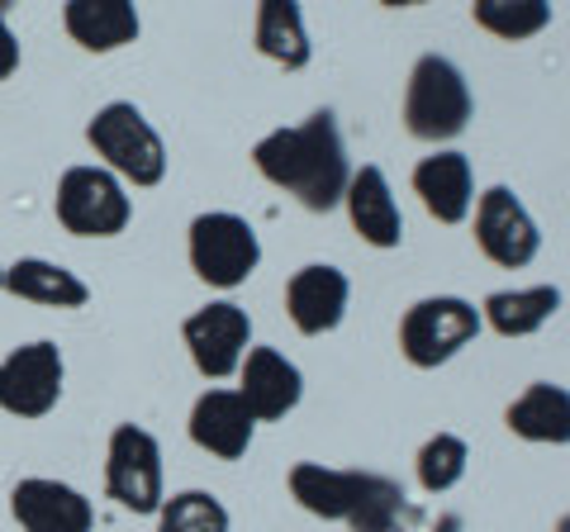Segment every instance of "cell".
<instances>
[{"instance_id":"9","label":"cell","mask_w":570,"mask_h":532,"mask_svg":"<svg viewBox=\"0 0 570 532\" xmlns=\"http://www.w3.org/2000/svg\"><path fill=\"white\" fill-rule=\"evenodd\" d=\"M475 247L504 272H523L542 253V228L528 215V205L513 195V186H490L475 195Z\"/></svg>"},{"instance_id":"18","label":"cell","mask_w":570,"mask_h":532,"mask_svg":"<svg viewBox=\"0 0 570 532\" xmlns=\"http://www.w3.org/2000/svg\"><path fill=\"white\" fill-rule=\"evenodd\" d=\"M62 29L86 52H119L138 39L142 20H138L134 0H67Z\"/></svg>"},{"instance_id":"5","label":"cell","mask_w":570,"mask_h":532,"mask_svg":"<svg viewBox=\"0 0 570 532\" xmlns=\"http://www.w3.org/2000/svg\"><path fill=\"white\" fill-rule=\"evenodd\" d=\"M186 257L190 272L214 290H238L262 266V238L234 209H205L186 228Z\"/></svg>"},{"instance_id":"17","label":"cell","mask_w":570,"mask_h":532,"mask_svg":"<svg viewBox=\"0 0 570 532\" xmlns=\"http://www.w3.org/2000/svg\"><path fill=\"white\" fill-rule=\"evenodd\" d=\"M414 195L438 224H466L475 209V171L471 157L456 148H438L414 167Z\"/></svg>"},{"instance_id":"4","label":"cell","mask_w":570,"mask_h":532,"mask_svg":"<svg viewBox=\"0 0 570 532\" xmlns=\"http://www.w3.org/2000/svg\"><path fill=\"white\" fill-rule=\"evenodd\" d=\"M86 144L96 148L100 167L115 171L124 186H163L167 176V144L163 134L148 124V115L138 110L134 100H110L100 105V110L91 115V124H86Z\"/></svg>"},{"instance_id":"10","label":"cell","mask_w":570,"mask_h":532,"mask_svg":"<svg viewBox=\"0 0 570 532\" xmlns=\"http://www.w3.org/2000/svg\"><path fill=\"white\" fill-rule=\"evenodd\" d=\"M62 381H67V366H62L58 343H48V338L20 343L0 362V410L24 423L48 418L62 400Z\"/></svg>"},{"instance_id":"13","label":"cell","mask_w":570,"mask_h":532,"mask_svg":"<svg viewBox=\"0 0 570 532\" xmlns=\"http://www.w3.org/2000/svg\"><path fill=\"white\" fill-rule=\"evenodd\" d=\"M10 513L24 532H91L96 528V509L91 500L52 475H24L10 490Z\"/></svg>"},{"instance_id":"1","label":"cell","mask_w":570,"mask_h":532,"mask_svg":"<svg viewBox=\"0 0 570 532\" xmlns=\"http://www.w3.org/2000/svg\"><path fill=\"white\" fill-rule=\"evenodd\" d=\"M253 167L276 190L295 195L309 215H333L352 181V157L333 110H314L305 124L272 129L266 138H257Z\"/></svg>"},{"instance_id":"6","label":"cell","mask_w":570,"mask_h":532,"mask_svg":"<svg viewBox=\"0 0 570 532\" xmlns=\"http://www.w3.org/2000/svg\"><path fill=\"white\" fill-rule=\"evenodd\" d=\"M485 328V318L471 299L461 295H428L419 305H409L400 318V352L409 366L419 371H438L452 357H461Z\"/></svg>"},{"instance_id":"24","label":"cell","mask_w":570,"mask_h":532,"mask_svg":"<svg viewBox=\"0 0 570 532\" xmlns=\"http://www.w3.org/2000/svg\"><path fill=\"white\" fill-rule=\"evenodd\" d=\"M466 466H471V447H466L461 433H433L414 456V475H419L423 494L456 490L461 481H466Z\"/></svg>"},{"instance_id":"12","label":"cell","mask_w":570,"mask_h":532,"mask_svg":"<svg viewBox=\"0 0 570 532\" xmlns=\"http://www.w3.org/2000/svg\"><path fill=\"white\" fill-rule=\"evenodd\" d=\"M347 305H352V280L333 262H309L285 280V314L305 338H324V333L343 328Z\"/></svg>"},{"instance_id":"20","label":"cell","mask_w":570,"mask_h":532,"mask_svg":"<svg viewBox=\"0 0 570 532\" xmlns=\"http://www.w3.org/2000/svg\"><path fill=\"white\" fill-rule=\"evenodd\" d=\"M253 43L262 58H272L285 72H299V67L314 62V43H309V24L299 0H257Z\"/></svg>"},{"instance_id":"23","label":"cell","mask_w":570,"mask_h":532,"mask_svg":"<svg viewBox=\"0 0 570 532\" xmlns=\"http://www.w3.org/2000/svg\"><path fill=\"white\" fill-rule=\"evenodd\" d=\"M475 24L504 43H528L551 29V0H475Z\"/></svg>"},{"instance_id":"25","label":"cell","mask_w":570,"mask_h":532,"mask_svg":"<svg viewBox=\"0 0 570 532\" xmlns=\"http://www.w3.org/2000/svg\"><path fill=\"white\" fill-rule=\"evenodd\" d=\"M228 509L209 490H181L157 509V532H228Z\"/></svg>"},{"instance_id":"2","label":"cell","mask_w":570,"mask_h":532,"mask_svg":"<svg viewBox=\"0 0 570 532\" xmlns=\"http://www.w3.org/2000/svg\"><path fill=\"white\" fill-rule=\"evenodd\" d=\"M285 485H291V500L305 513L324 523H347L352 532H404L414 523V504H409L404 485L381 471L295 461Z\"/></svg>"},{"instance_id":"3","label":"cell","mask_w":570,"mask_h":532,"mask_svg":"<svg viewBox=\"0 0 570 532\" xmlns=\"http://www.w3.org/2000/svg\"><path fill=\"white\" fill-rule=\"evenodd\" d=\"M471 115L475 96L466 72L442 52H423L404 86V129L419 144H452L471 129Z\"/></svg>"},{"instance_id":"16","label":"cell","mask_w":570,"mask_h":532,"mask_svg":"<svg viewBox=\"0 0 570 532\" xmlns=\"http://www.w3.org/2000/svg\"><path fill=\"white\" fill-rule=\"evenodd\" d=\"M343 209L356 228V238L381 247V253H395L404 243V215H400V200L390 190V176L376 162H362L352 167V181L343 195Z\"/></svg>"},{"instance_id":"19","label":"cell","mask_w":570,"mask_h":532,"mask_svg":"<svg viewBox=\"0 0 570 532\" xmlns=\"http://www.w3.org/2000/svg\"><path fill=\"white\" fill-rule=\"evenodd\" d=\"M504 428L538 447H570V390L551 381H532L504 410Z\"/></svg>"},{"instance_id":"11","label":"cell","mask_w":570,"mask_h":532,"mask_svg":"<svg viewBox=\"0 0 570 532\" xmlns=\"http://www.w3.org/2000/svg\"><path fill=\"white\" fill-rule=\"evenodd\" d=\"M181 338L205 381H228V376H238L247 347H253V318L234 299H214V305L195 309L186 318Z\"/></svg>"},{"instance_id":"26","label":"cell","mask_w":570,"mask_h":532,"mask_svg":"<svg viewBox=\"0 0 570 532\" xmlns=\"http://www.w3.org/2000/svg\"><path fill=\"white\" fill-rule=\"evenodd\" d=\"M14 72H20V39H14L6 10H0V81H10Z\"/></svg>"},{"instance_id":"8","label":"cell","mask_w":570,"mask_h":532,"mask_svg":"<svg viewBox=\"0 0 570 532\" xmlns=\"http://www.w3.org/2000/svg\"><path fill=\"white\" fill-rule=\"evenodd\" d=\"M52 209H58V224L71 238H115L134 219V200L124 190V181L115 171L91 167V162L62 171Z\"/></svg>"},{"instance_id":"30","label":"cell","mask_w":570,"mask_h":532,"mask_svg":"<svg viewBox=\"0 0 570 532\" xmlns=\"http://www.w3.org/2000/svg\"><path fill=\"white\" fill-rule=\"evenodd\" d=\"M10 6H14V0H0V10H10Z\"/></svg>"},{"instance_id":"15","label":"cell","mask_w":570,"mask_h":532,"mask_svg":"<svg viewBox=\"0 0 570 532\" xmlns=\"http://www.w3.org/2000/svg\"><path fill=\"white\" fill-rule=\"evenodd\" d=\"M190 442L219 461H238L253 447V433H257V418L253 410L243 404L238 390H224V385H209L200 400L190 404V423H186Z\"/></svg>"},{"instance_id":"7","label":"cell","mask_w":570,"mask_h":532,"mask_svg":"<svg viewBox=\"0 0 570 532\" xmlns=\"http://www.w3.org/2000/svg\"><path fill=\"white\" fill-rule=\"evenodd\" d=\"M105 494L138 513V519H157L167 500V471H163V442L138 423H119L105 447Z\"/></svg>"},{"instance_id":"22","label":"cell","mask_w":570,"mask_h":532,"mask_svg":"<svg viewBox=\"0 0 570 532\" xmlns=\"http://www.w3.org/2000/svg\"><path fill=\"white\" fill-rule=\"evenodd\" d=\"M561 309V290L557 286H519V290H494L480 305L485 328H494L499 338H532L542 333Z\"/></svg>"},{"instance_id":"14","label":"cell","mask_w":570,"mask_h":532,"mask_svg":"<svg viewBox=\"0 0 570 532\" xmlns=\"http://www.w3.org/2000/svg\"><path fill=\"white\" fill-rule=\"evenodd\" d=\"M238 395L257 423H281L305 400V371L276 347H247L238 366Z\"/></svg>"},{"instance_id":"27","label":"cell","mask_w":570,"mask_h":532,"mask_svg":"<svg viewBox=\"0 0 570 532\" xmlns=\"http://www.w3.org/2000/svg\"><path fill=\"white\" fill-rule=\"evenodd\" d=\"M381 6H390V10H414V6H423V0H381Z\"/></svg>"},{"instance_id":"21","label":"cell","mask_w":570,"mask_h":532,"mask_svg":"<svg viewBox=\"0 0 570 532\" xmlns=\"http://www.w3.org/2000/svg\"><path fill=\"white\" fill-rule=\"evenodd\" d=\"M6 290L14 299H29V305H48V309H81L91 299V286L67 272L62 262L48 257H20L6 266Z\"/></svg>"},{"instance_id":"29","label":"cell","mask_w":570,"mask_h":532,"mask_svg":"<svg viewBox=\"0 0 570 532\" xmlns=\"http://www.w3.org/2000/svg\"><path fill=\"white\" fill-rule=\"evenodd\" d=\"M0 290H6V266H0Z\"/></svg>"},{"instance_id":"28","label":"cell","mask_w":570,"mask_h":532,"mask_svg":"<svg viewBox=\"0 0 570 532\" xmlns=\"http://www.w3.org/2000/svg\"><path fill=\"white\" fill-rule=\"evenodd\" d=\"M557 532H570V513H561V523H557Z\"/></svg>"}]
</instances>
